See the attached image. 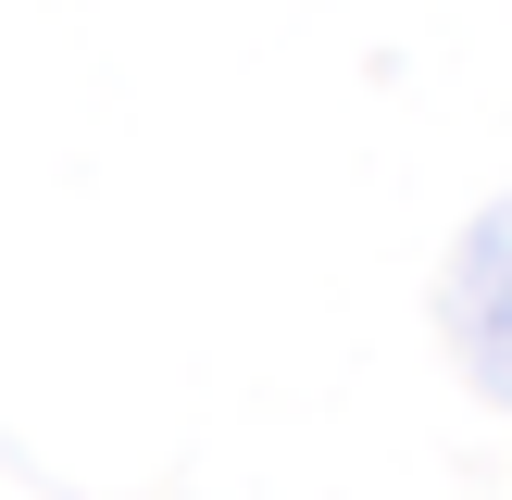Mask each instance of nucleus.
I'll return each mask as SVG.
<instances>
[{
	"label": "nucleus",
	"mask_w": 512,
	"mask_h": 500,
	"mask_svg": "<svg viewBox=\"0 0 512 500\" xmlns=\"http://www.w3.org/2000/svg\"><path fill=\"white\" fill-rule=\"evenodd\" d=\"M438 338H450V363H463V388L512 413V188L463 225V238H450V275H438Z\"/></svg>",
	"instance_id": "obj_1"
}]
</instances>
